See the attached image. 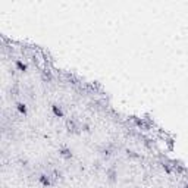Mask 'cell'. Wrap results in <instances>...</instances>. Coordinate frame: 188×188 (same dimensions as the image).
<instances>
[{
	"label": "cell",
	"instance_id": "3",
	"mask_svg": "<svg viewBox=\"0 0 188 188\" xmlns=\"http://www.w3.org/2000/svg\"><path fill=\"white\" fill-rule=\"evenodd\" d=\"M59 154H60L63 159L68 160V159L72 157V150H71L69 147H60V148H59Z\"/></svg>",
	"mask_w": 188,
	"mask_h": 188
},
{
	"label": "cell",
	"instance_id": "6",
	"mask_svg": "<svg viewBox=\"0 0 188 188\" xmlns=\"http://www.w3.org/2000/svg\"><path fill=\"white\" fill-rule=\"evenodd\" d=\"M66 126H68V129H69V132H77V134H78L79 132V128H77V126H75V122H73V120H68V122H66Z\"/></svg>",
	"mask_w": 188,
	"mask_h": 188
},
{
	"label": "cell",
	"instance_id": "5",
	"mask_svg": "<svg viewBox=\"0 0 188 188\" xmlns=\"http://www.w3.org/2000/svg\"><path fill=\"white\" fill-rule=\"evenodd\" d=\"M16 110L21 113V115H24V116H26V113H28V107H26V105L25 103H16Z\"/></svg>",
	"mask_w": 188,
	"mask_h": 188
},
{
	"label": "cell",
	"instance_id": "1",
	"mask_svg": "<svg viewBox=\"0 0 188 188\" xmlns=\"http://www.w3.org/2000/svg\"><path fill=\"white\" fill-rule=\"evenodd\" d=\"M106 176L109 179L110 182H116V179H118V171H116L115 166H110L106 169Z\"/></svg>",
	"mask_w": 188,
	"mask_h": 188
},
{
	"label": "cell",
	"instance_id": "2",
	"mask_svg": "<svg viewBox=\"0 0 188 188\" xmlns=\"http://www.w3.org/2000/svg\"><path fill=\"white\" fill-rule=\"evenodd\" d=\"M38 182H40V185H43L44 188L52 187V185H53L52 176H49V175H46V173H41V175L38 176Z\"/></svg>",
	"mask_w": 188,
	"mask_h": 188
},
{
	"label": "cell",
	"instance_id": "8",
	"mask_svg": "<svg viewBox=\"0 0 188 188\" xmlns=\"http://www.w3.org/2000/svg\"><path fill=\"white\" fill-rule=\"evenodd\" d=\"M126 154H128V157H132V159H140V154H137L134 150H126Z\"/></svg>",
	"mask_w": 188,
	"mask_h": 188
},
{
	"label": "cell",
	"instance_id": "7",
	"mask_svg": "<svg viewBox=\"0 0 188 188\" xmlns=\"http://www.w3.org/2000/svg\"><path fill=\"white\" fill-rule=\"evenodd\" d=\"M15 66L18 71H21V72H25L26 71V65L22 60H15Z\"/></svg>",
	"mask_w": 188,
	"mask_h": 188
},
{
	"label": "cell",
	"instance_id": "4",
	"mask_svg": "<svg viewBox=\"0 0 188 188\" xmlns=\"http://www.w3.org/2000/svg\"><path fill=\"white\" fill-rule=\"evenodd\" d=\"M50 109H52L53 115L56 116V118H63V116H65V113H63L62 107H60L59 105H52V106H50Z\"/></svg>",
	"mask_w": 188,
	"mask_h": 188
},
{
	"label": "cell",
	"instance_id": "9",
	"mask_svg": "<svg viewBox=\"0 0 188 188\" xmlns=\"http://www.w3.org/2000/svg\"><path fill=\"white\" fill-rule=\"evenodd\" d=\"M81 131H84V132H88V131H90V125H88V124H82V125H81Z\"/></svg>",
	"mask_w": 188,
	"mask_h": 188
}]
</instances>
